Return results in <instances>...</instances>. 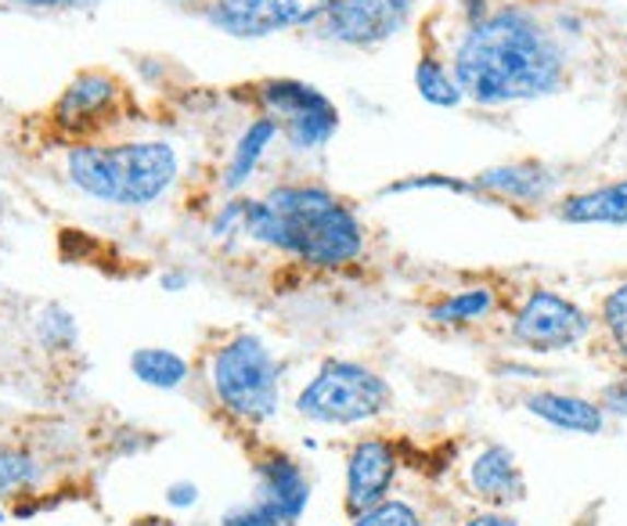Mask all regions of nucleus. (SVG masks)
<instances>
[{
	"instance_id": "f257e3e1",
	"label": "nucleus",
	"mask_w": 627,
	"mask_h": 526,
	"mask_svg": "<svg viewBox=\"0 0 627 526\" xmlns=\"http://www.w3.org/2000/svg\"><path fill=\"white\" fill-rule=\"evenodd\" d=\"M451 72L462 94L476 105L534 102L559 91L567 55L531 11L501 8L462 33Z\"/></svg>"
},
{
	"instance_id": "a878e982",
	"label": "nucleus",
	"mask_w": 627,
	"mask_h": 526,
	"mask_svg": "<svg viewBox=\"0 0 627 526\" xmlns=\"http://www.w3.org/2000/svg\"><path fill=\"white\" fill-rule=\"evenodd\" d=\"M242 224H245V199H231L220 206V213L213 217V235L228 238L235 235V231H242Z\"/></svg>"
},
{
	"instance_id": "f03ea898",
	"label": "nucleus",
	"mask_w": 627,
	"mask_h": 526,
	"mask_svg": "<svg viewBox=\"0 0 627 526\" xmlns=\"http://www.w3.org/2000/svg\"><path fill=\"white\" fill-rule=\"evenodd\" d=\"M242 235L314 271H339L364 253L358 213L322 185H275L260 199H245Z\"/></svg>"
},
{
	"instance_id": "bb28decb",
	"label": "nucleus",
	"mask_w": 627,
	"mask_h": 526,
	"mask_svg": "<svg viewBox=\"0 0 627 526\" xmlns=\"http://www.w3.org/2000/svg\"><path fill=\"white\" fill-rule=\"evenodd\" d=\"M166 501H170L174 509H191L195 501H199V483H191V480L170 483V487H166Z\"/></svg>"
},
{
	"instance_id": "cd10ccee",
	"label": "nucleus",
	"mask_w": 627,
	"mask_h": 526,
	"mask_svg": "<svg viewBox=\"0 0 627 526\" xmlns=\"http://www.w3.org/2000/svg\"><path fill=\"white\" fill-rule=\"evenodd\" d=\"M602 411H613V414H620V419H627V378L606 386V394H602Z\"/></svg>"
},
{
	"instance_id": "1a4fd4ad",
	"label": "nucleus",
	"mask_w": 627,
	"mask_h": 526,
	"mask_svg": "<svg viewBox=\"0 0 627 526\" xmlns=\"http://www.w3.org/2000/svg\"><path fill=\"white\" fill-rule=\"evenodd\" d=\"M592 322L573 300L551 289H534L512 317V339L534 353H559L577 347Z\"/></svg>"
},
{
	"instance_id": "4468645a",
	"label": "nucleus",
	"mask_w": 627,
	"mask_h": 526,
	"mask_svg": "<svg viewBox=\"0 0 627 526\" xmlns=\"http://www.w3.org/2000/svg\"><path fill=\"white\" fill-rule=\"evenodd\" d=\"M473 185L476 191L498 195V199H509V202H541L556 188V174L541 163H506V166L484 170Z\"/></svg>"
},
{
	"instance_id": "2eb2a0df",
	"label": "nucleus",
	"mask_w": 627,
	"mask_h": 526,
	"mask_svg": "<svg viewBox=\"0 0 627 526\" xmlns=\"http://www.w3.org/2000/svg\"><path fill=\"white\" fill-rule=\"evenodd\" d=\"M526 411L541 422L556 425V430L581 433V436H595L602 433V425H606V411H602L599 404L573 394H551V389L526 397Z\"/></svg>"
},
{
	"instance_id": "5701e85b",
	"label": "nucleus",
	"mask_w": 627,
	"mask_h": 526,
	"mask_svg": "<svg viewBox=\"0 0 627 526\" xmlns=\"http://www.w3.org/2000/svg\"><path fill=\"white\" fill-rule=\"evenodd\" d=\"M350 526H422V516H418V509L408 505V501L386 498V501H379L375 509L353 516Z\"/></svg>"
},
{
	"instance_id": "a211bd4d",
	"label": "nucleus",
	"mask_w": 627,
	"mask_h": 526,
	"mask_svg": "<svg viewBox=\"0 0 627 526\" xmlns=\"http://www.w3.org/2000/svg\"><path fill=\"white\" fill-rule=\"evenodd\" d=\"M130 372L138 383L152 389H181L188 383V361L174 350L163 347H141L130 353Z\"/></svg>"
},
{
	"instance_id": "9d476101",
	"label": "nucleus",
	"mask_w": 627,
	"mask_h": 526,
	"mask_svg": "<svg viewBox=\"0 0 627 526\" xmlns=\"http://www.w3.org/2000/svg\"><path fill=\"white\" fill-rule=\"evenodd\" d=\"M411 19V0H332L317 22L322 36L342 47H372L393 40Z\"/></svg>"
},
{
	"instance_id": "393cba45",
	"label": "nucleus",
	"mask_w": 627,
	"mask_h": 526,
	"mask_svg": "<svg viewBox=\"0 0 627 526\" xmlns=\"http://www.w3.org/2000/svg\"><path fill=\"white\" fill-rule=\"evenodd\" d=\"M602 322H606V332L613 339V347L620 350V358L627 361V281L617 285L602 303Z\"/></svg>"
},
{
	"instance_id": "b1692460",
	"label": "nucleus",
	"mask_w": 627,
	"mask_h": 526,
	"mask_svg": "<svg viewBox=\"0 0 627 526\" xmlns=\"http://www.w3.org/2000/svg\"><path fill=\"white\" fill-rule=\"evenodd\" d=\"M429 188L454 191V195H476V185H473V180H458V177H448V174L397 177V180H390V185L383 188V195H408V191H429Z\"/></svg>"
},
{
	"instance_id": "f8f14e48",
	"label": "nucleus",
	"mask_w": 627,
	"mask_h": 526,
	"mask_svg": "<svg viewBox=\"0 0 627 526\" xmlns=\"http://www.w3.org/2000/svg\"><path fill=\"white\" fill-rule=\"evenodd\" d=\"M123 97V87L108 72H80L77 80L61 91L55 105V124L66 133H91L102 130L108 119L116 124V105Z\"/></svg>"
},
{
	"instance_id": "2f4dec72",
	"label": "nucleus",
	"mask_w": 627,
	"mask_h": 526,
	"mask_svg": "<svg viewBox=\"0 0 627 526\" xmlns=\"http://www.w3.org/2000/svg\"><path fill=\"white\" fill-rule=\"evenodd\" d=\"M184 4H195V0H184Z\"/></svg>"
},
{
	"instance_id": "f3484780",
	"label": "nucleus",
	"mask_w": 627,
	"mask_h": 526,
	"mask_svg": "<svg viewBox=\"0 0 627 526\" xmlns=\"http://www.w3.org/2000/svg\"><path fill=\"white\" fill-rule=\"evenodd\" d=\"M281 138L278 124L270 116H256L249 127L242 130V138L235 141V149H231V159L224 166V188L228 191H239L245 180L256 174V166L264 163L267 149Z\"/></svg>"
},
{
	"instance_id": "6ab92c4d",
	"label": "nucleus",
	"mask_w": 627,
	"mask_h": 526,
	"mask_svg": "<svg viewBox=\"0 0 627 526\" xmlns=\"http://www.w3.org/2000/svg\"><path fill=\"white\" fill-rule=\"evenodd\" d=\"M415 87L422 94V102L437 105V108H454L465 102L462 87L454 83V72L433 55H426L422 62L415 66Z\"/></svg>"
},
{
	"instance_id": "473e14b6",
	"label": "nucleus",
	"mask_w": 627,
	"mask_h": 526,
	"mask_svg": "<svg viewBox=\"0 0 627 526\" xmlns=\"http://www.w3.org/2000/svg\"><path fill=\"white\" fill-rule=\"evenodd\" d=\"M0 523H4V516H0Z\"/></svg>"
},
{
	"instance_id": "20e7f679",
	"label": "nucleus",
	"mask_w": 627,
	"mask_h": 526,
	"mask_svg": "<svg viewBox=\"0 0 627 526\" xmlns=\"http://www.w3.org/2000/svg\"><path fill=\"white\" fill-rule=\"evenodd\" d=\"M209 389L231 419L245 425H267L281 408L278 358L256 332L224 339L209 361Z\"/></svg>"
},
{
	"instance_id": "39448f33",
	"label": "nucleus",
	"mask_w": 627,
	"mask_h": 526,
	"mask_svg": "<svg viewBox=\"0 0 627 526\" xmlns=\"http://www.w3.org/2000/svg\"><path fill=\"white\" fill-rule=\"evenodd\" d=\"M393 389L361 361L325 358L297 394V414L317 425H364L386 414Z\"/></svg>"
},
{
	"instance_id": "7ed1b4c3",
	"label": "nucleus",
	"mask_w": 627,
	"mask_h": 526,
	"mask_svg": "<svg viewBox=\"0 0 627 526\" xmlns=\"http://www.w3.org/2000/svg\"><path fill=\"white\" fill-rule=\"evenodd\" d=\"M69 180L83 195L113 206H152L174 188L177 152L166 141H127V144H91L80 141L66 159Z\"/></svg>"
},
{
	"instance_id": "ddd939ff",
	"label": "nucleus",
	"mask_w": 627,
	"mask_h": 526,
	"mask_svg": "<svg viewBox=\"0 0 627 526\" xmlns=\"http://www.w3.org/2000/svg\"><path fill=\"white\" fill-rule=\"evenodd\" d=\"M469 487L476 491V498H484L487 505H512L526 494L523 472L515 465V455L509 447H487L479 451L476 461L469 465Z\"/></svg>"
},
{
	"instance_id": "9b49d317",
	"label": "nucleus",
	"mask_w": 627,
	"mask_h": 526,
	"mask_svg": "<svg viewBox=\"0 0 627 526\" xmlns=\"http://www.w3.org/2000/svg\"><path fill=\"white\" fill-rule=\"evenodd\" d=\"M400 455L386 436H361L358 444L347 451V491H342V509L347 516H361V512L375 509L386 501L390 487L397 483Z\"/></svg>"
},
{
	"instance_id": "7c9ffc66",
	"label": "nucleus",
	"mask_w": 627,
	"mask_h": 526,
	"mask_svg": "<svg viewBox=\"0 0 627 526\" xmlns=\"http://www.w3.org/2000/svg\"><path fill=\"white\" fill-rule=\"evenodd\" d=\"M184 285H188V274H163V289L177 292V289H184Z\"/></svg>"
},
{
	"instance_id": "0eeeda50",
	"label": "nucleus",
	"mask_w": 627,
	"mask_h": 526,
	"mask_svg": "<svg viewBox=\"0 0 627 526\" xmlns=\"http://www.w3.org/2000/svg\"><path fill=\"white\" fill-rule=\"evenodd\" d=\"M314 498V483L303 465L286 451L256 458L253 498L220 516V526H297Z\"/></svg>"
},
{
	"instance_id": "423d86ee",
	"label": "nucleus",
	"mask_w": 627,
	"mask_h": 526,
	"mask_svg": "<svg viewBox=\"0 0 627 526\" xmlns=\"http://www.w3.org/2000/svg\"><path fill=\"white\" fill-rule=\"evenodd\" d=\"M256 102L286 133L292 152H322L339 133V108L336 102L314 83L292 77H270L256 83Z\"/></svg>"
},
{
	"instance_id": "c85d7f7f",
	"label": "nucleus",
	"mask_w": 627,
	"mask_h": 526,
	"mask_svg": "<svg viewBox=\"0 0 627 526\" xmlns=\"http://www.w3.org/2000/svg\"><path fill=\"white\" fill-rule=\"evenodd\" d=\"M462 526H520V523L501 516V512H484V516H473L469 523H462Z\"/></svg>"
},
{
	"instance_id": "c756f323",
	"label": "nucleus",
	"mask_w": 627,
	"mask_h": 526,
	"mask_svg": "<svg viewBox=\"0 0 627 526\" xmlns=\"http://www.w3.org/2000/svg\"><path fill=\"white\" fill-rule=\"evenodd\" d=\"M19 4H26V8H80V4H88V0H19Z\"/></svg>"
},
{
	"instance_id": "aec40b11",
	"label": "nucleus",
	"mask_w": 627,
	"mask_h": 526,
	"mask_svg": "<svg viewBox=\"0 0 627 526\" xmlns=\"http://www.w3.org/2000/svg\"><path fill=\"white\" fill-rule=\"evenodd\" d=\"M495 311V292L490 289H465L451 292L448 300H440L429 307V322L437 325H469L476 317H484Z\"/></svg>"
},
{
	"instance_id": "412c9836",
	"label": "nucleus",
	"mask_w": 627,
	"mask_h": 526,
	"mask_svg": "<svg viewBox=\"0 0 627 526\" xmlns=\"http://www.w3.org/2000/svg\"><path fill=\"white\" fill-rule=\"evenodd\" d=\"M36 476H40V469H36V461L26 455V451L0 444V498L26 491V487L36 483Z\"/></svg>"
},
{
	"instance_id": "6e6552de",
	"label": "nucleus",
	"mask_w": 627,
	"mask_h": 526,
	"mask_svg": "<svg viewBox=\"0 0 627 526\" xmlns=\"http://www.w3.org/2000/svg\"><path fill=\"white\" fill-rule=\"evenodd\" d=\"M332 0H209L206 22L239 40H260L325 19Z\"/></svg>"
},
{
	"instance_id": "4be33fe9",
	"label": "nucleus",
	"mask_w": 627,
	"mask_h": 526,
	"mask_svg": "<svg viewBox=\"0 0 627 526\" xmlns=\"http://www.w3.org/2000/svg\"><path fill=\"white\" fill-rule=\"evenodd\" d=\"M36 336H40L44 347H51V350H66L77 342V322H72V314L69 311H61V307H44L40 317H36Z\"/></svg>"
},
{
	"instance_id": "dca6fc26",
	"label": "nucleus",
	"mask_w": 627,
	"mask_h": 526,
	"mask_svg": "<svg viewBox=\"0 0 627 526\" xmlns=\"http://www.w3.org/2000/svg\"><path fill=\"white\" fill-rule=\"evenodd\" d=\"M559 217L567 224H627V180L570 195L562 199Z\"/></svg>"
}]
</instances>
